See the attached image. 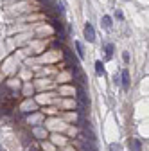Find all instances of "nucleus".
I'll return each instance as SVG.
<instances>
[{
	"label": "nucleus",
	"instance_id": "1",
	"mask_svg": "<svg viewBox=\"0 0 149 151\" xmlns=\"http://www.w3.org/2000/svg\"><path fill=\"white\" fill-rule=\"evenodd\" d=\"M52 27L59 34V40H65V25H63V22L59 18H52Z\"/></svg>",
	"mask_w": 149,
	"mask_h": 151
},
{
	"label": "nucleus",
	"instance_id": "2",
	"mask_svg": "<svg viewBox=\"0 0 149 151\" xmlns=\"http://www.w3.org/2000/svg\"><path fill=\"white\" fill-rule=\"evenodd\" d=\"M77 101H79V104H81V108H88L90 106V99H88V96H86V92L79 86L77 88Z\"/></svg>",
	"mask_w": 149,
	"mask_h": 151
},
{
	"label": "nucleus",
	"instance_id": "3",
	"mask_svg": "<svg viewBox=\"0 0 149 151\" xmlns=\"http://www.w3.org/2000/svg\"><path fill=\"white\" fill-rule=\"evenodd\" d=\"M85 38H86L90 43L95 42V29H94V25H92V24H86L85 25Z\"/></svg>",
	"mask_w": 149,
	"mask_h": 151
},
{
	"label": "nucleus",
	"instance_id": "4",
	"mask_svg": "<svg viewBox=\"0 0 149 151\" xmlns=\"http://www.w3.org/2000/svg\"><path fill=\"white\" fill-rule=\"evenodd\" d=\"M128 146H129V149H131V151H142V142L138 139H129Z\"/></svg>",
	"mask_w": 149,
	"mask_h": 151
},
{
	"label": "nucleus",
	"instance_id": "5",
	"mask_svg": "<svg viewBox=\"0 0 149 151\" xmlns=\"http://www.w3.org/2000/svg\"><path fill=\"white\" fill-rule=\"evenodd\" d=\"M120 79H122V88L128 90V88H129V72H128V70H122Z\"/></svg>",
	"mask_w": 149,
	"mask_h": 151
},
{
	"label": "nucleus",
	"instance_id": "6",
	"mask_svg": "<svg viewBox=\"0 0 149 151\" xmlns=\"http://www.w3.org/2000/svg\"><path fill=\"white\" fill-rule=\"evenodd\" d=\"M102 27H104L106 31H110V29H111V16H108V14H104V16H102Z\"/></svg>",
	"mask_w": 149,
	"mask_h": 151
},
{
	"label": "nucleus",
	"instance_id": "7",
	"mask_svg": "<svg viewBox=\"0 0 149 151\" xmlns=\"http://www.w3.org/2000/svg\"><path fill=\"white\" fill-rule=\"evenodd\" d=\"M74 45H76V50H77V56L83 60L85 58V50H83V43L81 42H74Z\"/></svg>",
	"mask_w": 149,
	"mask_h": 151
},
{
	"label": "nucleus",
	"instance_id": "8",
	"mask_svg": "<svg viewBox=\"0 0 149 151\" xmlns=\"http://www.w3.org/2000/svg\"><path fill=\"white\" fill-rule=\"evenodd\" d=\"M95 72H97V76H102V74H104V65H102V61H95Z\"/></svg>",
	"mask_w": 149,
	"mask_h": 151
},
{
	"label": "nucleus",
	"instance_id": "9",
	"mask_svg": "<svg viewBox=\"0 0 149 151\" xmlns=\"http://www.w3.org/2000/svg\"><path fill=\"white\" fill-rule=\"evenodd\" d=\"M111 56H113V43H108L106 45V58L111 60Z\"/></svg>",
	"mask_w": 149,
	"mask_h": 151
},
{
	"label": "nucleus",
	"instance_id": "10",
	"mask_svg": "<svg viewBox=\"0 0 149 151\" xmlns=\"http://www.w3.org/2000/svg\"><path fill=\"white\" fill-rule=\"evenodd\" d=\"M56 13H58V14H63V13H65V9H63V4L56 2Z\"/></svg>",
	"mask_w": 149,
	"mask_h": 151
},
{
	"label": "nucleus",
	"instance_id": "11",
	"mask_svg": "<svg viewBox=\"0 0 149 151\" xmlns=\"http://www.w3.org/2000/svg\"><path fill=\"white\" fill-rule=\"evenodd\" d=\"M83 151H97L94 146H90V144H83Z\"/></svg>",
	"mask_w": 149,
	"mask_h": 151
},
{
	"label": "nucleus",
	"instance_id": "12",
	"mask_svg": "<svg viewBox=\"0 0 149 151\" xmlns=\"http://www.w3.org/2000/svg\"><path fill=\"white\" fill-rule=\"evenodd\" d=\"M122 60L126 61V63H129V52L126 50V52H122Z\"/></svg>",
	"mask_w": 149,
	"mask_h": 151
},
{
	"label": "nucleus",
	"instance_id": "13",
	"mask_svg": "<svg viewBox=\"0 0 149 151\" xmlns=\"http://www.w3.org/2000/svg\"><path fill=\"white\" fill-rule=\"evenodd\" d=\"M40 2H43V4H45L47 7H50V6L54 4V0H40Z\"/></svg>",
	"mask_w": 149,
	"mask_h": 151
},
{
	"label": "nucleus",
	"instance_id": "14",
	"mask_svg": "<svg viewBox=\"0 0 149 151\" xmlns=\"http://www.w3.org/2000/svg\"><path fill=\"white\" fill-rule=\"evenodd\" d=\"M110 149H111V151H119V149H120V147H119V146H117V144H111V146H110Z\"/></svg>",
	"mask_w": 149,
	"mask_h": 151
},
{
	"label": "nucleus",
	"instance_id": "15",
	"mask_svg": "<svg viewBox=\"0 0 149 151\" xmlns=\"http://www.w3.org/2000/svg\"><path fill=\"white\" fill-rule=\"evenodd\" d=\"M117 18H119V20H122V18H124V14H122L120 11H117Z\"/></svg>",
	"mask_w": 149,
	"mask_h": 151
},
{
	"label": "nucleus",
	"instance_id": "16",
	"mask_svg": "<svg viewBox=\"0 0 149 151\" xmlns=\"http://www.w3.org/2000/svg\"><path fill=\"white\" fill-rule=\"evenodd\" d=\"M29 151H40V147H38V146H34V147H31Z\"/></svg>",
	"mask_w": 149,
	"mask_h": 151
},
{
	"label": "nucleus",
	"instance_id": "17",
	"mask_svg": "<svg viewBox=\"0 0 149 151\" xmlns=\"http://www.w3.org/2000/svg\"><path fill=\"white\" fill-rule=\"evenodd\" d=\"M124 2H129V0H124Z\"/></svg>",
	"mask_w": 149,
	"mask_h": 151
}]
</instances>
